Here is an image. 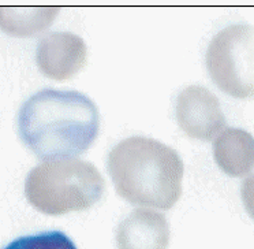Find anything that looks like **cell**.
Instances as JSON below:
<instances>
[{
	"label": "cell",
	"instance_id": "6da1fadb",
	"mask_svg": "<svg viewBox=\"0 0 254 249\" xmlns=\"http://www.w3.org/2000/svg\"><path fill=\"white\" fill-rule=\"evenodd\" d=\"M18 126L21 139L36 155L54 162L86 152L97 139L100 116L85 94L44 89L22 105Z\"/></svg>",
	"mask_w": 254,
	"mask_h": 249
},
{
	"label": "cell",
	"instance_id": "7a4b0ae2",
	"mask_svg": "<svg viewBox=\"0 0 254 249\" xmlns=\"http://www.w3.org/2000/svg\"><path fill=\"white\" fill-rule=\"evenodd\" d=\"M108 171L118 193L133 204L170 210L182 194V159L153 139L121 141L108 155Z\"/></svg>",
	"mask_w": 254,
	"mask_h": 249
},
{
	"label": "cell",
	"instance_id": "3957f363",
	"mask_svg": "<svg viewBox=\"0 0 254 249\" xmlns=\"http://www.w3.org/2000/svg\"><path fill=\"white\" fill-rule=\"evenodd\" d=\"M104 179L83 161L47 162L36 167L28 181V196L39 210L51 215L83 211L99 203Z\"/></svg>",
	"mask_w": 254,
	"mask_h": 249
},
{
	"label": "cell",
	"instance_id": "277c9868",
	"mask_svg": "<svg viewBox=\"0 0 254 249\" xmlns=\"http://www.w3.org/2000/svg\"><path fill=\"white\" fill-rule=\"evenodd\" d=\"M206 69L219 88L237 99L254 97V28L230 25L210 41Z\"/></svg>",
	"mask_w": 254,
	"mask_h": 249
},
{
	"label": "cell",
	"instance_id": "5b68a950",
	"mask_svg": "<svg viewBox=\"0 0 254 249\" xmlns=\"http://www.w3.org/2000/svg\"><path fill=\"white\" fill-rule=\"evenodd\" d=\"M177 121L189 137L209 141L226 126V118L215 94L204 86L191 85L177 99Z\"/></svg>",
	"mask_w": 254,
	"mask_h": 249
},
{
	"label": "cell",
	"instance_id": "8992f818",
	"mask_svg": "<svg viewBox=\"0 0 254 249\" xmlns=\"http://www.w3.org/2000/svg\"><path fill=\"white\" fill-rule=\"evenodd\" d=\"M86 56V44L79 36L62 32L45 37L40 45L37 61L45 76L64 81L82 70Z\"/></svg>",
	"mask_w": 254,
	"mask_h": 249
},
{
	"label": "cell",
	"instance_id": "52a82bcc",
	"mask_svg": "<svg viewBox=\"0 0 254 249\" xmlns=\"http://www.w3.org/2000/svg\"><path fill=\"white\" fill-rule=\"evenodd\" d=\"M170 229L166 218L148 208L133 211L118 230L121 249H166Z\"/></svg>",
	"mask_w": 254,
	"mask_h": 249
},
{
	"label": "cell",
	"instance_id": "ba28073f",
	"mask_svg": "<svg viewBox=\"0 0 254 249\" xmlns=\"http://www.w3.org/2000/svg\"><path fill=\"white\" fill-rule=\"evenodd\" d=\"M213 156L226 174L245 177L254 168V137L242 129H226L213 143Z\"/></svg>",
	"mask_w": 254,
	"mask_h": 249
},
{
	"label": "cell",
	"instance_id": "9c48e42d",
	"mask_svg": "<svg viewBox=\"0 0 254 249\" xmlns=\"http://www.w3.org/2000/svg\"><path fill=\"white\" fill-rule=\"evenodd\" d=\"M1 249H78L72 240L59 230L41 232L22 236Z\"/></svg>",
	"mask_w": 254,
	"mask_h": 249
},
{
	"label": "cell",
	"instance_id": "30bf717a",
	"mask_svg": "<svg viewBox=\"0 0 254 249\" xmlns=\"http://www.w3.org/2000/svg\"><path fill=\"white\" fill-rule=\"evenodd\" d=\"M242 194V201L248 214L254 219V174L248 177L242 183L241 189Z\"/></svg>",
	"mask_w": 254,
	"mask_h": 249
}]
</instances>
